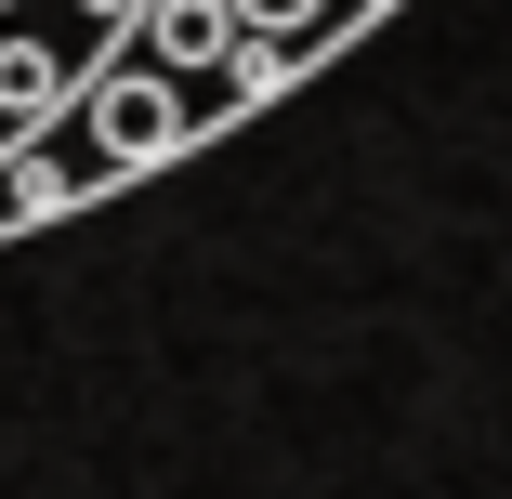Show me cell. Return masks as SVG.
Returning <instances> with one entry per match:
<instances>
[{
    "label": "cell",
    "mask_w": 512,
    "mask_h": 499,
    "mask_svg": "<svg viewBox=\"0 0 512 499\" xmlns=\"http://www.w3.org/2000/svg\"><path fill=\"white\" fill-rule=\"evenodd\" d=\"M132 14L145 0H0V106H14V132H53Z\"/></svg>",
    "instance_id": "6da1fadb"
},
{
    "label": "cell",
    "mask_w": 512,
    "mask_h": 499,
    "mask_svg": "<svg viewBox=\"0 0 512 499\" xmlns=\"http://www.w3.org/2000/svg\"><path fill=\"white\" fill-rule=\"evenodd\" d=\"M237 0H145V53L158 66H237Z\"/></svg>",
    "instance_id": "7a4b0ae2"
},
{
    "label": "cell",
    "mask_w": 512,
    "mask_h": 499,
    "mask_svg": "<svg viewBox=\"0 0 512 499\" xmlns=\"http://www.w3.org/2000/svg\"><path fill=\"white\" fill-rule=\"evenodd\" d=\"M329 14H342V0H237V27H263V53L289 66V53H316L329 40Z\"/></svg>",
    "instance_id": "3957f363"
}]
</instances>
